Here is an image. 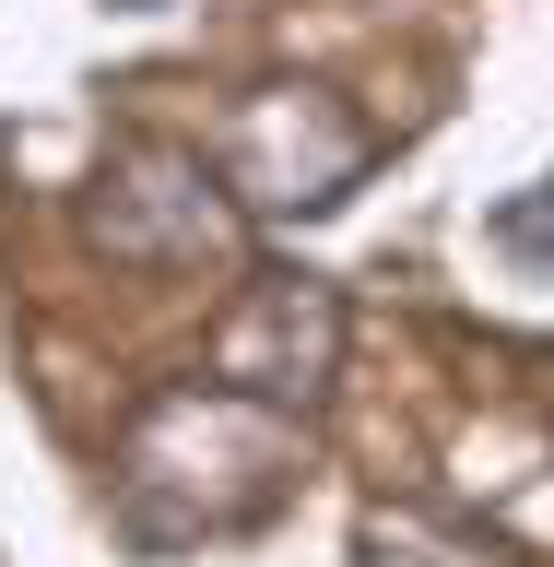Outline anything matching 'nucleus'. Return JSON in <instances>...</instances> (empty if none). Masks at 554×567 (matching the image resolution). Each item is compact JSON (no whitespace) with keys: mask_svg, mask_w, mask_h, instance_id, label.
Here are the masks:
<instances>
[{"mask_svg":"<svg viewBox=\"0 0 554 567\" xmlns=\"http://www.w3.org/2000/svg\"><path fill=\"white\" fill-rule=\"evenodd\" d=\"M331 343H343V308H331L307 272H295V284L272 272V284H248L237 319L212 331V390H248V402H318Z\"/></svg>","mask_w":554,"mask_h":567,"instance_id":"2","label":"nucleus"},{"mask_svg":"<svg viewBox=\"0 0 554 567\" xmlns=\"http://www.w3.org/2000/svg\"><path fill=\"white\" fill-rule=\"evenodd\" d=\"M130 12H154V0H130Z\"/></svg>","mask_w":554,"mask_h":567,"instance_id":"4","label":"nucleus"},{"mask_svg":"<svg viewBox=\"0 0 554 567\" xmlns=\"http://www.w3.org/2000/svg\"><path fill=\"white\" fill-rule=\"evenodd\" d=\"M224 166H237V189L260 213H331L354 177H366V118H343V106L307 95V83H283V95H260L237 118Z\"/></svg>","mask_w":554,"mask_h":567,"instance_id":"1","label":"nucleus"},{"mask_svg":"<svg viewBox=\"0 0 554 567\" xmlns=\"http://www.w3.org/2000/svg\"><path fill=\"white\" fill-rule=\"evenodd\" d=\"M495 237L520 248V260H554V177H543V189H520V202L495 213Z\"/></svg>","mask_w":554,"mask_h":567,"instance_id":"3","label":"nucleus"}]
</instances>
